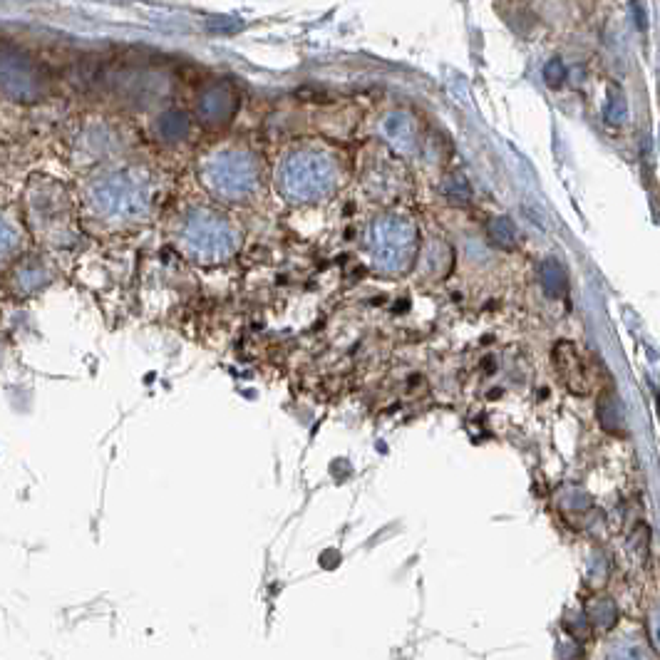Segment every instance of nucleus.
<instances>
[{
    "instance_id": "nucleus-15",
    "label": "nucleus",
    "mask_w": 660,
    "mask_h": 660,
    "mask_svg": "<svg viewBox=\"0 0 660 660\" xmlns=\"http://www.w3.org/2000/svg\"><path fill=\"white\" fill-rule=\"evenodd\" d=\"M383 132H385V137L395 144V147L407 149V147H412V142H415V127H412L410 117L400 115V112H397V115H390L388 120H385Z\"/></svg>"
},
{
    "instance_id": "nucleus-10",
    "label": "nucleus",
    "mask_w": 660,
    "mask_h": 660,
    "mask_svg": "<svg viewBox=\"0 0 660 660\" xmlns=\"http://www.w3.org/2000/svg\"><path fill=\"white\" fill-rule=\"evenodd\" d=\"M236 100L234 92L226 90V87L214 85L206 92H201L199 97V117L206 125H224L229 122V117L234 115Z\"/></svg>"
},
{
    "instance_id": "nucleus-5",
    "label": "nucleus",
    "mask_w": 660,
    "mask_h": 660,
    "mask_svg": "<svg viewBox=\"0 0 660 660\" xmlns=\"http://www.w3.org/2000/svg\"><path fill=\"white\" fill-rule=\"evenodd\" d=\"M340 169L333 154L316 144L291 147L276 167L278 194L291 204H316L338 189Z\"/></svg>"
},
{
    "instance_id": "nucleus-13",
    "label": "nucleus",
    "mask_w": 660,
    "mask_h": 660,
    "mask_svg": "<svg viewBox=\"0 0 660 660\" xmlns=\"http://www.w3.org/2000/svg\"><path fill=\"white\" fill-rule=\"evenodd\" d=\"M487 239H489V244L497 246V249L514 251V249H517V244H519L517 226H514L509 219H504V216H497V219L489 221Z\"/></svg>"
},
{
    "instance_id": "nucleus-17",
    "label": "nucleus",
    "mask_w": 660,
    "mask_h": 660,
    "mask_svg": "<svg viewBox=\"0 0 660 660\" xmlns=\"http://www.w3.org/2000/svg\"><path fill=\"white\" fill-rule=\"evenodd\" d=\"M589 621L594 623L596 628H601V631H608V628H613V626H616V621H618L616 603L608 601V598H603V601H594L589 606Z\"/></svg>"
},
{
    "instance_id": "nucleus-7",
    "label": "nucleus",
    "mask_w": 660,
    "mask_h": 660,
    "mask_svg": "<svg viewBox=\"0 0 660 660\" xmlns=\"http://www.w3.org/2000/svg\"><path fill=\"white\" fill-rule=\"evenodd\" d=\"M43 92L45 77L33 60L20 53H0V95L15 102H33Z\"/></svg>"
},
{
    "instance_id": "nucleus-4",
    "label": "nucleus",
    "mask_w": 660,
    "mask_h": 660,
    "mask_svg": "<svg viewBox=\"0 0 660 660\" xmlns=\"http://www.w3.org/2000/svg\"><path fill=\"white\" fill-rule=\"evenodd\" d=\"M25 221L48 249H70L80 239V219L70 192L48 177H33L25 189Z\"/></svg>"
},
{
    "instance_id": "nucleus-12",
    "label": "nucleus",
    "mask_w": 660,
    "mask_h": 660,
    "mask_svg": "<svg viewBox=\"0 0 660 660\" xmlns=\"http://www.w3.org/2000/svg\"><path fill=\"white\" fill-rule=\"evenodd\" d=\"M598 422L606 432L611 435H621L623 432V417H621V407H618V397L613 390L603 393L598 397Z\"/></svg>"
},
{
    "instance_id": "nucleus-19",
    "label": "nucleus",
    "mask_w": 660,
    "mask_h": 660,
    "mask_svg": "<svg viewBox=\"0 0 660 660\" xmlns=\"http://www.w3.org/2000/svg\"><path fill=\"white\" fill-rule=\"evenodd\" d=\"M606 120L611 122V125H621V122L626 120V100H623V95L618 87H611V92H608Z\"/></svg>"
},
{
    "instance_id": "nucleus-1",
    "label": "nucleus",
    "mask_w": 660,
    "mask_h": 660,
    "mask_svg": "<svg viewBox=\"0 0 660 660\" xmlns=\"http://www.w3.org/2000/svg\"><path fill=\"white\" fill-rule=\"evenodd\" d=\"M157 201L154 174L142 164H100L82 182V206L95 224L105 229H127L144 224Z\"/></svg>"
},
{
    "instance_id": "nucleus-3",
    "label": "nucleus",
    "mask_w": 660,
    "mask_h": 660,
    "mask_svg": "<svg viewBox=\"0 0 660 660\" xmlns=\"http://www.w3.org/2000/svg\"><path fill=\"white\" fill-rule=\"evenodd\" d=\"M177 249L199 266H219L239 254L241 234L214 206H189L174 221Z\"/></svg>"
},
{
    "instance_id": "nucleus-2",
    "label": "nucleus",
    "mask_w": 660,
    "mask_h": 660,
    "mask_svg": "<svg viewBox=\"0 0 660 660\" xmlns=\"http://www.w3.org/2000/svg\"><path fill=\"white\" fill-rule=\"evenodd\" d=\"M199 182L219 204H246L261 192V157L244 144H219L199 159Z\"/></svg>"
},
{
    "instance_id": "nucleus-20",
    "label": "nucleus",
    "mask_w": 660,
    "mask_h": 660,
    "mask_svg": "<svg viewBox=\"0 0 660 660\" xmlns=\"http://www.w3.org/2000/svg\"><path fill=\"white\" fill-rule=\"evenodd\" d=\"M544 77L551 87H559L566 77L564 63H561V60H551V63L544 67Z\"/></svg>"
},
{
    "instance_id": "nucleus-8",
    "label": "nucleus",
    "mask_w": 660,
    "mask_h": 660,
    "mask_svg": "<svg viewBox=\"0 0 660 660\" xmlns=\"http://www.w3.org/2000/svg\"><path fill=\"white\" fill-rule=\"evenodd\" d=\"M122 137L120 130H115V125H107V122H92L77 137V154L87 159V162L100 164L112 162L117 154L122 152Z\"/></svg>"
},
{
    "instance_id": "nucleus-21",
    "label": "nucleus",
    "mask_w": 660,
    "mask_h": 660,
    "mask_svg": "<svg viewBox=\"0 0 660 660\" xmlns=\"http://www.w3.org/2000/svg\"><path fill=\"white\" fill-rule=\"evenodd\" d=\"M3 355H5V343L3 338H0V365H3Z\"/></svg>"
},
{
    "instance_id": "nucleus-16",
    "label": "nucleus",
    "mask_w": 660,
    "mask_h": 660,
    "mask_svg": "<svg viewBox=\"0 0 660 660\" xmlns=\"http://www.w3.org/2000/svg\"><path fill=\"white\" fill-rule=\"evenodd\" d=\"M50 283V271L48 266L40 264V261H28L15 276V286H20V291L33 293L38 288H45Z\"/></svg>"
},
{
    "instance_id": "nucleus-6",
    "label": "nucleus",
    "mask_w": 660,
    "mask_h": 660,
    "mask_svg": "<svg viewBox=\"0 0 660 660\" xmlns=\"http://www.w3.org/2000/svg\"><path fill=\"white\" fill-rule=\"evenodd\" d=\"M370 254L375 266L383 271H400L410 264L415 246H412V229L397 219H380L370 229Z\"/></svg>"
},
{
    "instance_id": "nucleus-14",
    "label": "nucleus",
    "mask_w": 660,
    "mask_h": 660,
    "mask_svg": "<svg viewBox=\"0 0 660 660\" xmlns=\"http://www.w3.org/2000/svg\"><path fill=\"white\" fill-rule=\"evenodd\" d=\"M539 276H541V286H544L546 296H551V298L564 296L566 286H569V278H566L564 266H561L559 261H554V259L544 261V264H541Z\"/></svg>"
},
{
    "instance_id": "nucleus-18",
    "label": "nucleus",
    "mask_w": 660,
    "mask_h": 660,
    "mask_svg": "<svg viewBox=\"0 0 660 660\" xmlns=\"http://www.w3.org/2000/svg\"><path fill=\"white\" fill-rule=\"evenodd\" d=\"M157 132L159 137L167 139V142H179V139L189 132L187 117L179 115V112H167V115H162V120H159Z\"/></svg>"
},
{
    "instance_id": "nucleus-11",
    "label": "nucleus",
    "mask_w": 660,
    "mask_h": 660,
    "mask_svg": "<svg viewBox=\"0 0 660 660\" xmlns=\"http://www.w3.org/2000/svg\"><path fill=\"white\" fill-rule=\"evenodd\" d=\"M20 246H23V234H20L18 224H15V219H10L8 214L0 211V266L15 259Z\"/></svg>"
},
{
    "instance_id": "nucleus-9",
    "label": "nucleus",
    "mask_w": 660,
    "mask_h": 660,
    "mask_svg": "<svg viewBox=\"0 0 660 660\" xmlns=\"http://www.w3.org/2000/svg\"><path fill=\"white\" fill-rule=\"evenodd\" d=\"M554 363H556V373H559V378L564 380V385L571 390V393L584 395L586 390H589V380H586L584 373V360H581L579 350H576L574 345L556 343Z\"/></svg>"
}]
</instances>
